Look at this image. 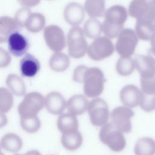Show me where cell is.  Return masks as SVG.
<instances>
[{
  "label": "cell",
  "mask_w": 155,
  "mask_h": 155,
  "mask_svg": "<svg viewBox=\"0 0 155 155\" xmlns=\"http://www.w3.org/2000/svg\"><path fill=\"white\" fill-rule=\"evenodd\" d=\"M128 12L120 5H114L108 8L104 15L102 24L103 32L108 38L118 37L124 30V24L127 21Z\"/></svg>",
  "instance_id": "1"
},
{
  "label": "cell",
  "mask_w": 155,
  "mask_h": 155,
  "mask_svg": "<svg viewBox=\"0 0 155 155\" xmlns=\"http://www.w3.org/2000/svg\"><path fill=\"white\" fill-rule=\"evenodd\" d=\"M100 140L113 151L120 152L126 145V140L123 133L111 122L103 126L99 133Z\"/></svg>",
  "instance_id": "2"
},
{
  "label": "cell",
  "mask_w": 155,
  "mask_h": 155,
  "mask_svg": "<svg viewBox=\"0 0 155 155\" xmlns=\"http://www.w3.org/2000/svg\"><path fill=\"white\" fill-rule=\"evenodd\" d=\"M105 82L104 74L97 67L88 68L84 79V91L88 97H96L103 91Z\"/></svg>",
  "instance_id": "3"
},
{
  "label": "cell",
  "mask_w": 155,
  "mask_h": 155,
  "mask_svg": "<svg viewBox=\"0 0 155 155\" xmlns=\"http://www.w3.org/2000/svg\"><path fill=\"white\" fill-rule=\"evenodd\" d=\"M67 42L68 54L74 58H82L87 51L88 46L85 38L83 29L80 27H73L70 29Z\"/></svg>",
  "instance_id": "4"
},
{
  "label": "cell",
  "mask_w": 155,
  "mask_h": 155,
  "mask_svg": "<svg viewBox=\"0 0 155 155\" xmlns=\"http://www.w3.org/2000/svg\"><path fill=\"white\" fill-rule=\"evenodd\" d=\"M45 105V98L39 93L30 92L27 94L18 107L21 117L37 116Z\"/></svg>",
  "instance_id": "5"
},
{
  "label": "cell",
  "mask_w": 155,
  "mask_h": 155,
  "mask_svg": "<svg viewBox=\"0 0 155 155\" xmlns=\"http://www.w3.org/2000/svg\"><path fill=\"white\" fill-rule=\"evenodd\" d=\"M138 39L134 30L124 28L117 37L115 49L120 57H131L134 53Z\"/></svg>",
  "instance_id": "6"
},
{
  "label": "cell",
  "mask_w": 155,
  "mask_h": 155,
  "mask_svg": "<svg viewBox=\"0 0 155 155\" xmlns=\"http://www.w3.org/2000/svg\"><path fill=\"white\" fill-rule=\"evenodd\" d=\"M90 122L96 127H103L107 124L109 110L106 102L101 98H95L89 102L87 109Z\"/></svg>",
  "instance_id": "7"
},
{
  "label": "cell",
  "mask_w": 155,
  "mask_h": 155,
  "mask_svg": "<svg viewBox=\"0 0 155 155\" xmlns=\"http://www.w3.org/2000/svg\"><path fill=\"white\" fill-rule=\"evenodd\" d=\"M114 50V45L110 38L99 36L88 46L87 53L91 59L100 61L112 55Z\"/></svg>",
  "instance_id": "8"
},
{
  "label": "cell",
  "mask_w": 155,
  "mask_h": 155,
  "mask_svg": "<svg viewBox=\"0 0 155 155\" xmlns=\"http://www.w3.org/2000/svg\"><path fill=\"white\" fill-rule=\"evenodd\" d=\"M134 114L130 108L125 106L117 107L111 111V123L122 133H128L132 129L131 119Z\"/></svg>",
  "instance_id": "9"
},
{
  "label": "cell",
  "mask_w": 155,
  "mask_h": 155,
  "mask_svg": "<svg viewBox=\"0 0 155 155\" xmlns=\"http://www.w3.org/2000/svg\"><path fill=\"white\" fill-rule=\"evenodd\" d=\"M44 37L47 46L54 52H61L65 46L64 33L58 25L47 26L44 28Z\"/></svg>",
  "instance_id": "10"
},
{
  "label": "cell",
  "mask_w": 155,
  "mask_h": 155,
  "mask_svg": "<svg viewBox=\"0 0 155 155\" xmlns=\"http://www.w3.org/2000/svg\"><path fill=\"white\" fill-rule=\"evenodd\" d=\"M7 42L8 51L15 56L24 54L28 48L27 38L18 31L12 33L9 36Z\"/></svg>",
  "instance_id": "11"
},
{
  "label": "cell",
  "mask_w": 155,
  "mask_h": 155,
  "mask_svg": "<svg viewBox=\"0 0 155 155\" xmlns=\"http://www.w3.org/2000/svg\"><path fill=\"white\" fill-rule=\"evenodd\" d=\"M119 96L121 102L125 107L134 108L139 105L141 90L134 85H127L121 89Z\"/></svg>",
  "instance_id": "12"
},
{
  "label": "cell",
  "mask_w": 155,
  "mask_h": 155,
  "mask_svg": "<svg viewBox=\"0 0 155 155\" xmlns=\"http://www.w3.org/2000/svg\"><path fill=\"white\" fill-rule=\"evenodd\" d=\"M64 16L68 24L73 27L78 26L85 18V9L79 3L70 2L65 6Z\"/></svg>",
  "instance_id": "13"
},
{
  "label": "cell",
  "mask_w": 155,
  "mask_h": 155,
  "mask_svg": "<svg viewBox=\"0 0 155 155\" xmlns=\"http://www.w3.org/2000/svg\"><path fill=\"white\" fill-rule=\"evenodd\" d=\"M45 106L49 113L53 114H61L67 107V102L61 94L52 91L46 96Z\"/></svg>",
  "instance_id": "14"
},
{
  "label": "cell",
  "mask_w": 155,
  "mask_h": 155,
  "mask_svg": "<svg viewBox=\"0 0 155 155\" xmlns=\"http://www.w3.org/2000/svg\"><path fill=\"white\" fill-rule=\"evenodd\" d=\"M134 60L140 78H155V64L148 56L137 54Z\"/></svg>",
  "instance_id": "15"
},
{
  "label": "cell",
  "mask_w": 155,
  "mask_h": 155,
  "mask_svg": "<svg viewBox=\"0 0 155 155\" xmlns=\"http://www.w3.org/2000/svg\"><path fill=\"white\" fill-rule=\"evenodd\" d=\"M19 68L22 76L31 78L35 76L39 70L40 64L34 56L27 54L21 60Z\"/></svg>",
  "instance_id": "16"
},
{
  "label": "cell",
  "mask_w": 155,
  "mask_h": 155,
  "mask_svg": "<svg viewBox=\"0 0 155 155\" xmlns=\"http://www.w3.org/2000/svg\"><path fill=\"white\" fill-rule=\"evenodd\" d=\"M135 32L138 38L144 41H151L155 35V26L150 21L141 18L136 21Z\"/></svg>",
  "instance_id": "17"
},
{
  "label": "cell",
  "mask_w": 155,
  "mask_h": 155,
  "mask_svg": "<svg viewBox=\"0 0 155 155\" xmlns=\"http://www.w3.org/2000/svg\"><path fill=\"white\" fill-rule=\"evenodd\" d=\"M57 127L62 134L78 131L79 123L76 116L66 113L61 114L58 119Z\"/></svg>",
  "instance_id": "18"
},
{
  "label": "cell",
  "mask_w": 155,
  "mask_h": 155,
  "mask_svg": "<svg viewBox=\"0 0 155 155\" xmlns=\"http://www.w3.org/2000/svg\"><path fill=\"white\" fill-rule=\"evenodd\" d=\"M89 102L82 94H76L71 97L67 102V108L70 113L76 116L84 113L88 107Z\"/></svg>",
  "instance_id": "19"
},
{
  "label": "cell",
  "mask_w": 155,
  "mask_h": 155,
  "mask_svg": "<svg viewBox=\"0 0 155 155\" xmlns=\"http://www.w3.org/2000/svg\"><path fill=\"white\" fill-rule=\"evenodd\" d=\"M19 28L14 18L1 16L0 18V42H7L9 36L14 32L18 31Z\"/></svg>",
  "instance_id": "20"
},
{
  "label": "cell",
  "mask_w": 155,
  "mask_h": 155,
  "mask_svg": "<svg viewBox=\"0 0 155 155\" xmlns=\"http://www.w3.org/2000/svg\"><path fill=\"white\" fill-rule=\"evenodd\" d=\"M83 138L79 131L62 134L61 143L62 146L69 151L78 149L82 145Z\"/></svg>",
  "instance_id": "21"
},
{
  "label": "cell",
  "mask_w": 155,
  "mask_h": 155,
  "mask_svg": "<svg viewBox=\"0 0 155 155\" xmlns=\"http://www.w3.org/2000/svg\"><path fill=\"white\" fill-rule=\"evenodd\" d=\"M134 152L135 155H154L155 140L148 137L138 139L135 144Z\"/></svg>",
  "instance_id": "22"
},
{
  "label": "cell",
  "mask_w": 155,
  "mask_h": 155,
  "mask_svg": "<svg viewBox=\"0 0 155 155\" xmlns=\"http://www.w3.org/2000/svg\"><path fill=\"white\" fill-rule=\"evenodd\" d=\"M1 146L5 150L17 153L22 146V141L19 136L15 133H7L5 134L1 140Z\"/></svg>",
  "instance_id": "23"
},
{
  "label": "cell",
  "mask_w": 155,
  "mask_h": 155,
  "mask_svg": "<svg viewBox=\"0 0 155 155\" xmlns=\"http://www.w3.org/2000/svg\"><path fill=\"white\" fill-rule=\"evenodd\" d=\"M70 65L69 57L62 52H55L49 60L50 68L57 72L64 71L68 68Z\"/></svg>",
  "instance_id": "24"
},
{
  "label": "cell",
  "mask_w": 155,
  "mask_h": 155,
  "mask_svg": "<svg viewBox=\"0 0 155 155\" xmlns=\"http://www.w3.org/2000/svg\"><path fill=\"white\" fill-rule=\"evenodd\" d=\"M84 9L91 18L103 16L106 12L104 1H86L84 4Z\"/></svg>",
  "instance_id": "25"
},
{
  "label": "cell",
  "mask_w": 155,
  "mask_h": 155,
  "mask_svg": "<svg viewBox=\"0 0 155 155\" xmlns=\"http://www.w3.org/2000/svg\"><path fill=\"white\" fill-rule=\"evenodd\" d=\"M6 84L11 91L16 96H24L26 92L24 82L19 76L10 74L6 79Z\"/></svg>",
  "instance_id": "26"
},
{
  "label": "cell",
  "mask_w": 155,
  "mask_h": 155,
  "mask_svg": "<svg viewBox=\"0 0 155 155\" xmlns=\"http://www.w3.org/2000/svg\"><path fill=\"white\" fill-rule=\"evenodd\" d=\"M83 31L85 36L95 39L99 38L103 31L102 24L96 18H90L85 22Z\"/></svg>",
  "instance_id": "27"
},
{
  "label": "cell",
  "mask_w": 155,
  "mask_h": 155,
  "mask_svg": "<svg viewBox=\"0 0 155 155\" xmlns=\"http://www.w3.org/2000/svg\"><path fill=\"white\" fill-rule=\"evenodd\" d=\"M149 7V2L143 0H134L130 3L128 14L132 18L137 19L144 16Z\"/></svg>",
  "instance_id": "28"
},
{
  "label": "cell",
  "mask_w": 155,
  "mask_h": 155,
  "mask_svg": "<svg viewBox=\"0 0 155 155\" xmlns=\"http://www.w3.org/2000/svg\"><path fill=\"white\" fill-rule=\"evenodd\" d=\"M45 24V18L40 13H31L26 24V28L33 33H36L43 29Z\"/></svg>",
  "instance_id": "29"
},
{
  "label": "cell",
  "mask_w": 155,
  "mask_h": 155,
  "mask_svg": "<svg viewBox=\"0 0 155 155\" xmlns=\"http://www.w3.org/2000/svg\"><path fill=\"white\" fill-rule=\"evenodd\" d=\"M136 67L134 60L131 57H120L117 61L116 69L119 74L126 76L131 74Z\"/></svg>",
  "instance_id": "30"
},
{
  "label": "cell",
  "mask_w": 155,
  "mask_h": 155,
  "mask_svg": "<svg viewBox=\"0 0 155 155\" xmlns=\"http://www.w3.org/2000/svg\"><path fill=\"white\" fill-rule=\"evenodd\" d=\"M21 125L26 132L34 133L40 128L41 121L38 116L30 117H21Z\"/></svg>",
  "instance_id": "31"
},
{
  "label": "cell",
  "mask_w": 155,
  "mask_h": 155,
  "mask_svg": "<svg viewBox=\"0 0 155 155\" xmlns=\"http://www.w3.org/2000/svg\"><path fill=\"white\" fill-rule=\"evenodd\" d=\"M13 98L12 93L6 88H0V111L1 113H5L9 111L13 105Z\"/></svg>",
  "instance_id": "32"
},
{
  "label": "cell",
  "mask_w": 155,
  "mask_h": 155,
  "mask_svg": "<svg viewBox=\"0 0 155 155\" xmlns=\"http://www.w3.org/2000/svg\"><path fill=\"white\" fill-rule=\"evenodd\" d=\"M30 9L28 7H22L18 9L14 17V19L16 21L19 28L25 27L26 22L31 14Z\"/></svg>",
  "instance_id": "33"
},
{
  "label": "cell",
  "mask_w": 155,
  "mask_h": 155,
  "mask_svg": "<svg viewBox=\"0 0 155 155\" xmlns=\"http://www.w3.org/2000/svg\"><path fill=\"white\" fill-rule=\"evenodd\" d=\"M140 108L146 112H151L155 109V95H148L141 91V98L139 103Z\"/></svg>",
  "instance_id": "34"
},
{
  "label": "cell",
  "mask_w": 155,
  "mask_h": 155,
  "mask_svg": "<svg viewBox=\"0 0 155 155\" xmlns=\"http://www.w3.org/2000/svg\"><path fill=\"white\" fill-rule=\"evenodd\" d=\"M141 91L148 95H155V78H140Z\"/></svg>",
  "instance_id": "35"
},
{
  "label": "cell",
  "mask_w": 155,
  "mask_h": 155,
  "mask_svg": "<svg viewBox=\"0 0 155 155\" xmlns=\"http://www.w3.org/2000/svg\"><path fill=\"white\" fill-rule=\"evenodd\" d=\"M88 67L85 65H79L76 67L73 73V79L74 81L78 83H83L85 74Z\"/></svg>",
  "instance_id": "36"
},
{
  "label": "cell",
  "mask_w": 155,
  "mask_h": 155,
  "mask_svg": "<svg viewBox=\"0 0 155 155\" xmlns=\"http://www.w3.org/2000/svg\"><path fill=\"white\" fill-rule=\"evenodd\" d=\"M10 61L11 57L9 53L2 49V48H0V67L3 68L7 66Z\"/></svg>",
  "instance_id": "37"
},
{
  "label": "cell",
  "mask_w": 155,
  "mask_h": 155,
  "mask_svg": "<svg viewBox=\"0 0 155 155\" xmlns=\"http://www.w3.org/2000/svg\"><path fill=\"white\" fill-rule=\"evenodd\" d=\"M19 3H20L24 7H30L36 5L38 4L39 3V1H35V0H23V1H19Z\"/></svg>",
  "instance_id": "38"
},
{
  "label": "cell",
  "mask_w": 155,
  "mask_h": 155,
  "mask_svg": "<svg viewBox=\"0 0 155 155\" xmlns=\"http://www.w3.org/2000/svg\"><path fill=\"white\" fill-rule=\"evenodd\" d=\"M147 56L151 59V61L154 63L155 64V48L151 47L148 52H147Z\"/></svg>",
  "instance_id": "39"
},
{
  "label": "cell",
  "mask_w": 155,
  "mask_h": 155,
  "mask_svg": "<svg viewBox=\"0 0 155 155\" xmlns=\"http://www.w3.org/2000/svg\"><path fill=\"white\" fill-rule=\"evenodd\" d=\"M14 155H41V154L37 150H30L27 151L25 154H15Z\"/></svg>",
  "instance_id": "40"
},
{
  "label": "cell",
  "mask_w": 155,
  "mask_h": 155,
  "mask_svg": "<svg viewBox=\"0 0 155 155\" xmlns=\"http://www.w3.org/2000/svg\"><path fill=\"white\" fill-rule=\"evenodd\" d=\"M7 118L5 116L3 113H1V127H2L4 125H5L7 123Z\"/></svg>",
  "instance_id": "41"
},
{
  "label": "cell",
  "mask_w": 155,
  "mask_h": 155,
  "mask_svg": "<svg viewBox=\"0 0 155 155\" xmlns=\"http://www.w3.org/2000/svg\"><path fill=\"white\" fill-rule=\"evenodd\" d=\"M150 41H151V47L155 48V35L153 36V38L151 39V40Z\"/></svg>",
  "instance_id": "42"
}]
</instances>
